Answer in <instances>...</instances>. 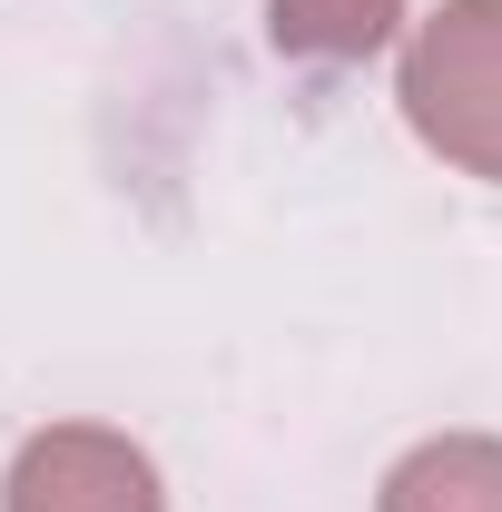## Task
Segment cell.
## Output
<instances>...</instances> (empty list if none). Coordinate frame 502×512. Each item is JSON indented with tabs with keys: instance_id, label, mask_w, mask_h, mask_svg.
<instances>
[{
	"instance_id": "6da1fadb",
	"label": "cell",
	"mask_w": 502,
	"mask_h": 512,
	"mask_svg": "<svg viewBox=\"0 0 502 512\" xmlns=\"http://www.w3.org/2000/svg\"><path fill=\"white\" fill-rule=\"evenodd\" d=\"M394 99L443 168L502 188V0H443L404 50Z\"/></svg>"
},
{
	"instance_id": "7a4b0ae2",
	"label": "cell",
	"mask_w": 502,
	"mask_h": 512,
	"mask_svg": "<svg viewBox=\"0 0 502 512\" xmlns=\"http://www.w3.org/2000/svg\"><path fill=\"white\" fill-rule=\"evenodd\" d=\"M0 512H168L158 493V463L109 434V424H50L30 434L10 483H0Z\"/></svg>"
},
{
	"instance_id": "3957f363",
	"label": "cell",
	"mask_w": 502,
	"mask_h": 512,
	"mask_svg": "<svg viewBox=\"0 0 502 512\" xmlns=\"http://www.w3.org/2000/svg\"><path fill=\"white\" fill-rule=\"evenodd\" d=\"M375 512H502V434H434L384 473Z\"/></svg>"
},
{
	"instance_id": "277c9868",
	"label": "cell",
	"mask_w": 502,
	"mask_h": 512,
	"mask_svg": "<svg viewBox=\"0 0 502 512\" xmlns=\"http://www.w3.org/2000/svg\"><path fill=\"white\" fill-rule=\"evenodd\" d=\"M404 0H266V30L286 60H375Z\"/></svg>"
}]
</instances>
